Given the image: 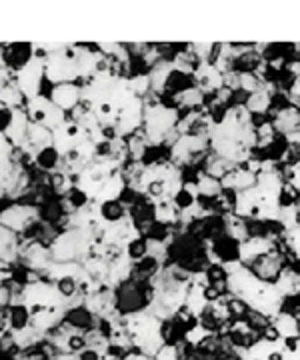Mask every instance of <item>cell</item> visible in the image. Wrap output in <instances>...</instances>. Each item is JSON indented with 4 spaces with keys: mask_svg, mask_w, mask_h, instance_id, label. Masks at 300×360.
<instances>
[{
    "mask_svg": "<svg viewBox=\"0 0 300 360\" xmlns=\"http://www.w3.org/2000/svg\"><path fill=\"white\" fill-rule=\"evenodd\" d=\"M20 300L30 316V324L42 335L63 324L66 312L70 310L65 296L58 292L56 284L44 281L28 283L20 292Z\"/></svg>",
    "mask_w": 300,
    "mask_h": 360,
    "instance_id": "6da1fadb",
    "label": "cell"
},
{
    "mask_svg": "<svg viewBox=\"0 0 300 360\" xmlns=\"http://www.w3.org/2000/svg\"><path fill=\"white\" fill-rule=\"evenodd\" d=\"M80 54H82V46L79 44H63L58 51L51 52L46 58L44 78L53 82L54 86L66 84V82H77L79 78H82Z\"/></svg>",
    "mask_w": 300,
    "mask_h": 360,
    "instance_id": "7a4b0ae2",
    "label": "cell"
},
{
    "mask_svg": "<svg viewBox=\"0 0 300 360\" xmlns=\"http://www.w3.org/2000/svg\"><path fill=\"white\" fill-rule=\"evenodd\" d=\"M94 234L84 229H68L63 234H58L51 245L54 262H77L82 260L89 255Z\"/></svg>",
    "mask_w": 300,
    "mask_h": 360,
    "instance_id": "3957f363",
    "label": "cell"
},
{
    "mask_svg": "<svg viewBox=\"0 0 300 360\" xmlns=\"http://www.w3.org/2000/svg\"><path fill=\"white\" fill-rule=\"evenodd\" d=\"M14 150L16 148L13 142L4 136V132H0V198L13 194L25 182V174L18 160L14 158Z\"/></svg>",
    "mask_w": 300,
    "mask_h": 360,
    "instance_id": "277c9868",
    "label": "cell"
},
{
    "mask_svg": "<svg viewBox=\"0 0 300 360\" xmlns=\"http://www.w3.org/2000/svg\"><path fill=\"white\" fill-rule=\"evenodd\" d=\"M27 115L32 124H39V127H44L48 130H56L68 120L65 110H60L51 98H44L42 94L32 98V101H28Z\"/></svg>",
    "mask_w": 300,
    "mask_h": 360,
    "instance_id": "5b68a950",
    "label": "cell"
},
{
    "mask_svg": "<svg viewBox=\"0 0 300 360\" xmlns=\"http://www.w3.org/2000/svg\"><path fill=\"white\" fill-rule=\"evenodd\" d=\"M44 70H46V58H39L32 54V58L20 70H16V84L22 92V96L28 101L40 96V86L44 80Z\"/></svg>",
    "mask_w": 300,
    "mask_h": 360,
    "instance_id": "8992f818",
    "label": "cell"
},
{
    "mask_svg": "<svg viewBox=\"0 0 300 360\" xmlns=\"http://www.w3.org/2000/svg\"><path fill=\"white\" fill-rule=\"evenodd\" d=\"M247 269L261 283L276 284V281L280 278V274L285 272V262H282V258L276 255V250H273L268 255H262V257L254 258Z\"/></svg>",
    "mask_w": 300,
    "mask_h": 360,
    "instance_id": "52a82bcc",
    "label": "cell"
},
{
    "mask_svg": "<svg viewBox=\"0 0 300 360\" xmlns=\"http://www.w3.org/2000/svg\"><path fill=\"white\" fill-rule=\"evenodd\" d=\"M34 220H37L34 206L14 205L0 212V224L13 232H25Z\"/></svg>",
    "mask_w": 300,
    "mask_h": 360,
    "instance_id": "ba28073f",
    "label": "cell"
},
{
    "mask_svg": "<svg viewBox=\"0 0 300 360\" xmlns=\"http://www.w3.org/2000/svg\"><path fill=\"white\" fill-rule=\"evenodd\" d=\"M25 96L16 84V72L11 70L8 66L0 68V103L4 104L6 108H22L25 104Z\"/></svg>",
    "mask_w": 300,
    "mask_h": 360,
    "instance_id": "9c48e42d",
    "label": "cell"
},
{
    "mask_svg": "<svg viewBox=\"0 0 300 360\" xmlns=\"http://www.w3.org/2000/svg\"><path fill=\"white\" fill-rule=\"evenodd\" d=\"M51 101H53L60 110L72 112L80 103H82V86L77 82H66V84H56L51 92Z\"/></svg>",
    "mask_w": 300,
    "mask_h": 360,
    "instance_id": "30bf717a",
    "label": "cell"
},
{
    "mask_svg": "<svg viewBox=\"0 0 300 360\" xmlns=\"http://www.w3.org/2000/svg\"><path fill=\"white\" fill-rule=\"evenodd\" d=\"M53 130L44 129V127H39V124H32V122H30L27 141L20 146V150H22V153H28V155L37 156L40 150H44V148H48V146H53Z\"/></svg>",
    "mask_w": 300,
    "mask_h": 360,
    "instance_id": "8fae6325",
    "label": "cell"
},
{
    "mask_svg": "<svg viewBox=\"0 0 300 360\" xmlns=\"http://www.w3.org/2000/svg\"><path fill=\"white\" fill-rule=\"evenodd\" d=\"M28 127H30V120L25 108H13V118L8 122V127L4 130V136L13 142L14 148H20L25 141H27Z\"/></svg>",
    "mask_w": 300,
    "mask_h": 360,
    "instance_id": "7c38bea8",
    "label": "cell"
},
{
    "mask_svg": "<svg viewBox=\"0 0 300 360\" xmlns=\"http://www.w3.org/2000/svg\"><path fill=\"white\" fill-rule=\"evenodd\" d=\"M22 257H25L27 264L32 270H46V272H48L51 264L54 262L51 248H46V246L40 245L37 240L27 246V250L22 252Z\"/></svg>",
    "mask_w": 300,
    "mask_h": 360,
    "instance_id": "4fadbf2b",
    "label": "cell"
},
{
    "mask_svg": "<svg viewBox=\"0 0 300 360\" xmlns=\"http://www.w3.org/2000/svg\"><path fill=\"white\" fill-rule=\"evenodd\" d=\"M20 255V246H18V238L16 232L8 231L6 226L0 224V260L11 264Z\"/></svg>",
    "mask_w": 300,
    "mask_h": 360,
    "instance_id": "5bb4252c",
    "label": "cell"
},
{
    "mask_svg": "<svg viewBox=\"0 0 300 360\" xmlns=\"http://www.w3.org/2000/svg\"><path fill=\"white\" fill-rule=\"evenodd\" d=\"M98 214H100V220L105 224H117L120 220L131 217L129 206L124 205V202H120V200H108V202L98 205Z\"/></svg>",
    "mask_w": 300,
    "mask_h": 360,
    "instance_id": "9a60e30c",
    "label": "cell"
},
{
    "mask_svg": "<svg viewBox=\"0 0 300 360\" xmlns=\"http://www.w3.org/2000/svg\"><path fill=\"white\" fill-rule=\"evenodd\" d=\"M34 160H37V165H39L44 172H58V170H63V158L60 155L56 153V148L54 146H48V148H44V150H40L39 155L34 156Z\"/></svg>",
    "mask_w": 300,
    "mask_h": 360,
    "instance_id": "2e32d148",
    "label": "cell"
},
{
    "mask_svg": "<svg viewBox=\"0 0 300 360\" xmlns=\"http://www.w3.org/2000/svg\"><path fill=\"white\" fill-rule=\"evenodd\" d=\"M13 336V342L18 348H22V350H27V348H32L34 345H39L40 340L44 338V335L37 330L34 326H28L25 330H18V333H11Z\"/></svg>",
    "mask_w": 300,
    "mask_h": 360,
    "instance_id": "e0dca14e",
    "label": "cell"
},
{
    "mask_svg": "<svg viewBox=\"0 0 300 360\" xmlns=\"http://www.w3.org/2000/svg\"><path fill=\"white\" fill-rule=\"evenodd\" d=\"M196 186H198V196H204V198H216L222 193L221 180L212 179L207 172H200V176L196 180Z\"/></svg>",
    "mask_w": 300,
    "mask_h": 360,
    "instance_id": "ac0fdd59",
    "label": "cell"
},
{
    "mask_svg": "<svg viewBox=\"0 0 300 360\" xmlns=\"http://www.w3.org/2000/svg\"><path fill=\"white\" fill-rule=\"evenodd\" d=\"M273 324L278 328V333L282 338H288V336H299V321L294 316H290L287 312H278L274 316Z\"/></svg>",
    "mask_w": 300,
    "mask_h": 360,
    "instance_id": "d6986e66",
    "label": "cell"
},
{
    "mask_svg": "<svg viewBox=\"0 0 300 360\" xmlns=\"http://www.w3.org/2000/svg\"><path fill=\"white\" fill-rule=\"evenodd\" d=\"M124 252H126V257L131 258L134 264H136V262H141L143 258L148 257V240H146V236H138V238H134L132 243L126 245Z\"/></svg>",
    "mask_w": 300,
    "mask_h": 360,
    "instance_id": "ffe728a7",
    "label": "cell"
},
{
    "mask_svg": "<svg viewBox=\"0 0 300 360\" xmlns=\"http://www.w3.org/2000/svg\"><path fill=\"white\" fill-rule=\"evenodd\" d=\"M262 84L261 78L256 77L254 72L250 75V72H247V75H240V90L244 92V94H254V92H259V90H262Z\"/></svg>",
    "mask_w": 300,
    "mask_h": 360,
    "instance_id": "44dd1931",
    "label": "cell"
},
{
    "mask_svg": "<svg viewBox=\"0 0 300 360\" xmlns=\"http://www.w3.org/2000/svg\"><path fill=\"white\" fill-rule=\"evenodd\" d=\"M172 202L176 205V208H178L181 212H184V210H190V208L196 205V196L183 188L181 193H178L176 196H174V198H172Z\"/></svg>",
    "mask_w": 300,
    "mask_h": 360,
    "instance_id": "7402d4cb",
    "label": "cell"
},
{
    "mask_svg": "<svg viewBox=\"0 0 300 360\" xmlns=\"http://www.w3.org/2000/svg\"><path fill=\"white\" fill-rule=\"evenodd\" d=\"M155 360H183L181 354V347H174V345H164L157 352Z\"/></svg>",
    "mask_w": 300,
    "mask_h": 360,
    "instance_id": "603a6c76",
    "label": "cell"
},
{
    "mask_svg": "<svg viewBox=\"0 0 300 360\" xmlns=\"http://www.w3.org/2000/svg\"><path fill=\"white\" fill-rule=\"evenodd\" d=\"M262 338H264V340H268V342H273V345H278V342L282 340V336H280L278 328H276L274 324L266 326V328L262 330Z\"/></svg>",
    "mask_w": 300,
    "mask_h": 360,
    "instance_id": "cb8c5ba5",
    "label": "cell"
},
{
    "mask_svg": "<svg viewBox=\"0 0 300 360\" xmlns=\"http://www.w3.org/2000/svg\"><path fill=\"white\" fill-rule=\"evenodd\" d=\"M124 360H155V359H150V356H146V354H143V352H138V350H132L131 354L126 356Z\"/></svg>",
    "mask_w": 300,
    "mask_h": 360,
    "instance_id": "d4e9b609",
    "label": "cell"
},
{
    "mask_svg": "<svg viewBox=\"0 0 300 360\" xmlns=\"http://www.w3.org/2000/svg\"><path fill=\"white\" fill-rule=\"evenodd\" d=\"M266 360H285V352H282V345H280V347L276 348V350H273V352H270V356H268V359Z\"/></svg>",
    "mask_w": 300,
    "mask_h": 360,
    "instance_id": "484cf974",
    "label": "cell"
},
{
    "mask_svg": "<svg viewBox=\"0 0 300 360\" xmlns=\"http://www.w3.org/2000/svg\"><path fill=\"white\" fill-rule=\"evenodd\" d=\"M53 360H80V359H79V354H66V352H63V354L54 356Z\"/></svg>",
    "mask_w": 300,
    "mask_h": 360,
    "instance_id": "4316f807",
    "label": "cell"
},
{
    "mask_svg": "<svg viewBox=\"0 0 300 360\" xmlns=\"http://www.w3.org/2000/svg\"><path fill=\"white\" fill-rule=\"evenodd\" d=\"M18 360H42V356H39V354H28V356H25V359H18Z\"/></svg>",
    "mask_w": 300,
    "mask_h": 360,
    "instance_id": "83f0119b",
    "label": "cell"
},
{
    "mask_svg": "<svg viewBox=\"0 0 300 360\" xmlns=\"http://www.w3.org/2000/svg\"><path fill=\"white\" fill-rule=\"evenodd\" d=\"M4 66V49L0 46V68Z\"/></svg>",
    "mask_w": 300,
    "mask_h": 360,
    "instance_id": "f1b7e54d",
    "label": "cell"
},
{
    "mask_svg": "<svg viewBox=\"0 0 300 360\" xmlns=\"http://www.w3.org/2000/svg\"><path fill=\"white\" fill-rule=\"evenodd\" d=\"M4 108H6V106H4V104L0 103V112H2V110H4Z\"/></svg>",
    "mask_w": 300,
    "mask_h": 360,
    "instance_id": "f546056e",
    "label": "cell"
}]
</instances>
